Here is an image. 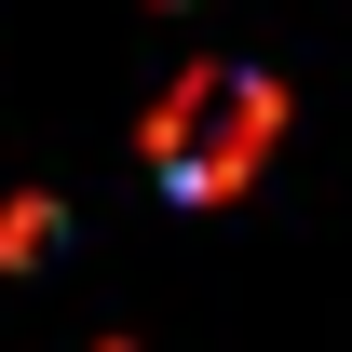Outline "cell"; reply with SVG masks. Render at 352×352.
<instances>
[{"label": "cell", "instance_id": "obj_1", "mask_svg": "<svg viewBox=\"0 0 352 352\" xmlns=\"http://www.w3.org/2000/svg\"><path fill=\"white\" fill-rule=\"evenodd\" d=\"M41 244H54V204H41V190H28V204H0V271H28Z\"/></svg>", "mask_w": 352, "mask_h": 352}]
</instances>
